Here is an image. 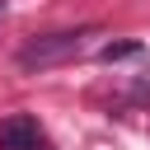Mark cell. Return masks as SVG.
<instances>
[{
    "instance_id": "6da1fadb",
    "label": "cell",
    "mask_w": 150,
    "mask_h": 150,
    "mask_svg": "<svg viewBox=\"0 0 150 150\" xmlns=\"http://www.w3.org/2000/svg\"><path fill=\"white\" fill-rule=\"evenodd\" d=\"M80 52V33H42L33 42L19 47V66L23 70H42V66H56V61H70Z\"/></svg>"
},
{
    "instance_id": "7a4b0ae2",
    "label": "cell",
    "mask_w": 150,
    "mask_h": 150,
    "mask_svg": "<svg viewBox=\"0 0 150 150\" xmlns=\"http://www.w3.org/2000/svg\"><path fill=\"white\" fill-rule=\"evenodd\" d=\"M0 150H47V136L28 112H14L0 122Z\"/></svg>"
},
{
    "instance_id": "3957f363",
    "label": "cell",
    "mask_w": 150,
    "mask_h": 150,
    "mask_svg": "<svg viewBox=\"0 0 150 150\" xmlns=\"http://www.w3.org/2000/svg\"><path fill=\"white\" fill-rule=\"evenodd\" d=\"M141 52V42H108L103 52H98V61H127V56H136Z\"/></svg>"
},
{
    "instance_id": "277c9868",
    "label": "cell",
    "mask_w": 150,
    "mask_h": 150,
    "mask_svg": "<svg viewBox=\"0 0 150 150\" xmlns=\"http://www.w3.org/2000/svg\"><path fill=\"white\" fill-rule=\"evenodd\" d=\"M0 19H5V0H0Z\"/></svg>"
}]
</instances>
